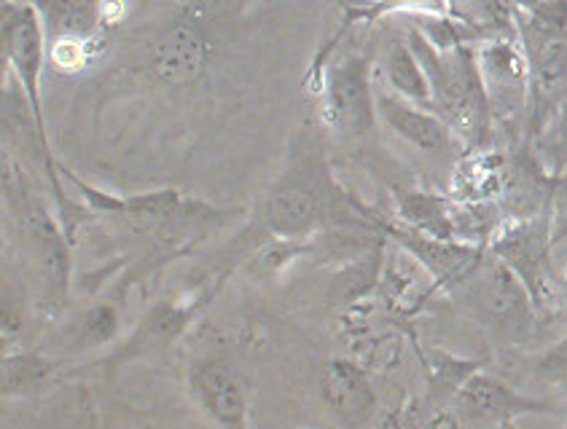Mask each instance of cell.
I'll list each match as a JSON object with an SVG mask.
<instances>
[{"label": "cell", "mask_w": 567, "mask_h": 429, "mask_svg": "<svg viewBox=\"0 0 567 429\" xmlns=\"http://www.w3.org/2000/svg\"><path fill=\"white\" fill-rule=\"evenodd\" d=\"M210 41L194 17H178L162 30L151 46V73L167 86H186L205 73Z\"/></svg>", "instance_id": "obj_12"}, {"label": "cell", "mask_w": 567, "mask_h": 429, "mask_svg": "<svg viewBox=\"0 0 567 429\" xmlns=\"http://www.w3.org/2000/svg\"><path fill=\"white\" fill-rule=\"evenodd\" d=\"M3 191L24 250L30 258H35L38 271L43 274V285L56 301H62L68 276H71V252H68V233L62 231V220L54 218L47 201L33 193L28 178L17 167V161L11 164L9 154H3Z\"/></svg>", "instance_id": "obj_5"}, {"label": "cell", "mask_w": 567, "mask_h": 429, "mask_svg": "<svg viewBox=\"0 0 567 429\" xmlns=\"http://www.w3.org/2000/svg\"><path fill=\"white\" fill-rule=\"evenodd\" d=\"M476 56L493 113L497 107L516 111L525 105V100L530 97V67L522 46H516L512 38H493L484 41Z\"/></svg>", "instance_id": "obj_15"}, {"label": "cell", "mask_w": 567, "mask_h": 429, "mask_svg": "<svg viewBox=\"0 0 567 429\" xmlns=\"http://www.w3.org/2000/svg\"><path fill=\"white\" fill-rule=\"evenodd\" d=\"M188 395L205 419L218 427H248V393L243 378L226 359H197L186 376Z\"/></svg>", "instance_id": "obj_11"}, {"label": "cell", "mask_w": 567, "mask_h": 429, "mask_svg": "<svg viewBox=\"0 0 567 429\" xmlns=\"http://www.w3.org/2000/svg\"><path fill=\"white\" fill-rule=\"evenodd\" d=\"M384 239L395 242L401 252H406L409 258L420 263L427 271V276L433 280L436 290H455L474 274L478 261L484 258L487 248L484 244H471L463 239H441L433 233H422L417 229H409L403 223H390V220L374 218Z\"/></svg>", "instance_id": "obj_8"}, {"label": "cell", "mask_w": 567, "mask_h": 429, "mask_svg": "<svg viewBox=\"0 0 567 429\" xmlns=\"http://www.w3.org/2000/svg\"><path fill=\"white\" fill-rule=\"evenodd\" d=\"M377 113L380 124L388 126L395 137L409 143L412 148L431 156H446L457 148L460 137L452 126L439 116L433 107L417 105L412 100H403L395 92H377Z\"/></svg>", "instance_id": "obj_13"}, {"label": "cell", "mask_w": 567, "mask_h": 429, "mask_svg": "<svg viewBox=\"0 0 567 429\" xmlns=\"http://www.w3.org/2000/svg\"><path fill=\"white\" fill-rule=\"evenodd\" d=\"M406 38L425 65L427 79H431L433 111L452 126L460 143L478 148L487 140L493 105H489L476 52L468 43H460L450 52H439L414 28L409 30Z\"/></svg>", "instance_id": "obj_3"}, {"label": "cell", "mask_w": 567, "mask_h": 429, "mask_svg": "<svg viewBox=\"0 0 567 429\" xmlns=\"http://www.w3.org/2000/svg\"><path fill=\"white\" fill-rule=\"evenodd\" d=\"M395 197V214L399 223L417 229L422 233H433L441 239L455 237V207L444 197L431 191H412V188H399Z\"/></svg>", "instance_id": "obj_18"}, {"label": "cell", "mask_w": 567, "mask_h": 429, "mask_svg": "<svg viewBox=\"0 0 567 429\" xmlns=\"http://www.w3.org/2000/svg\"><path fill=\"white\" fill-rule=\"evenodd\" d=\"M530 370L535 378H540V381L557 389L567 408V333L557 341V344H551L549 349H544L540 355L533 357Z\"/></svg>", "instance_id": "obj_21"}, {"label": "cell", "mask_w": 567, "mask_h": 429, "mask_svg": "<svg viewBox=\"0 0 567 429\" xmlns=\"http://www.w3.org/2000/svg\"><path fill=\"white\" fill-rule=\"evenodd\" d=\"M363 218H369V210L339 191L320 143L301 135L291 161L264 201V229L280 242H299L315 237V231H323L326 226L333 229Z\"/></svg>", "instance_id": "obj_1"}, {"label": "cell", "mask_w": 567, "mask_h": 429, "mask_svg": "<svg viewBox=\"0 0 567 429\" xmlns=\"http://www.w3.org/2000/svg\"><path fill=\"white\" fill-rule=\"evenodd\" d=\"M484 359H460L446 355V352H433L425 359L427 370V384H431V393L436 397L439 408L450 411L452 397L457 395V389L468 381L476 370H482Z\"/></svg>", "instance_id": "obj_20"}, {"label": "cell", "mask_w": 567, "mask_h": 429, "mask_svg": "<svg viewBox=\"0 0 567 429\" xmlns=\"http://www.w3.org/2000/svg\"><path fill=\"white\" fill-rule=\"evenodd\" d=\"M450 414L455 416V425L465 427H506L516 419L530 414H554L549 402L533 400L508 387L503 378L476 370L457 395L452 397Z\"/></svg>", "instance_id": "obj_9"}, {"label": "cell", "mask_w": 567, "mask_h": 429, "mask_svg": "<svg viewBox=\"0 0 567 429\" xmlns=\"http://www.w3.org/2000/svg\"><path fill=\"white\" fill-rule=\"evenodd\" d=\"M380 71L390 92L401 94L403 100H412L417 105L433 107L431 79H427L425 65L420 62L409 38H393L384 46L380 56Z\"/></svg>", "instance_id": "obj_16"}, {"label": "cell", "mask_w": 567, "mask_h": 429, "mask_svg": "<svg viewBox=\"0 0 567 429\" xmlns=\"http://www.w3.org/2000/svg\"><path fill=\"white\" fill-rule=\"evenodd\" d=\"M197 312V304L194 301H186V304H159L143 317L137 331L132 333L124 349L118 352V359H132L148 355V352L162 349V346L173 344L181 333L186 331L188 320Z\"/></svg>", "instance_id": "obj_17"}, {"label": "cell", "mask_w": 567, "mask_h": 429, "mask_svg": "<svg viewBox=\"0 0 567 429\" xmlns=\"http://www.w3.org/2000/svg\"><path fill=\"white\" fill-rule=\"evenodd\" d=\"M320 395H323L329 411L350 427L369 425L380 408L374 384H371L367 368L358 365L355 359H329L320 368Z\"/></svg>", "instance_id": "obj_14"}, {"label": "cell", "mask_w": 567, "mask_h": 429, "mask_svg": "<svg viewBox=\"0 0 567 429\" xmlns=\"http://www.w3.org/2000/svg\"><path fill=\"white\" fill-rule=\"evenodd\" d=\"M487 248L495 252L501 261H506L519 280L530 290L535 306L549 301L551 290V266H549V223L544 218L516 220V223L495 229Z\"/></svg>", "instance_id": "obj_10"}, {"label": "cell", "mask_w": 567, "mask_h": 429, "mask_svg": "<svg viewBox=\"0 0 567 429\" xmlns=\"http://www.w3.org/2000/svg\"><path fill=\"white\" fill-rule=\"evenodd\" d=\"M320 100H323V122L337 135L350 140L374 135L380 113H377L369 56L363 52L333 56L320 71Z\"/></svg>", "instance_id": "obj_7"}, {"label": "cell", "mask_w": 567, "mask_h": 429, "mask_svg": "<svg viewBox=\"0 0 567 429\" xmlns=\"http://www.w3.org/2000/svg\"><path fill=\"white\" fill-rule=\"evenodd\" d=\"M68 180L73 182L75 191L81 193V199L92 207V210L113 214V218H124L135 229L154 233L159 239H175L186 237V231L199 229L205 223H220L226 220V210H216L213 205L205 201L184 197L175 188H159V191L148 193H132V197H116V193L103 191V188H94L86 180L75 178L73 172L62 169Z\"/></svg>", "instance_id": "obj_4"}, {"label": "cell", "mask_w": 567, "mask_h": 429, "mask_svg": "<svg viewBox=\"0 0 567 429\" xmlns=\"http://www.w3.org/2000/svg\"><path fill=\"white\" fill-rule=\"evenodd\" d=\"M455 293H463L471 312L501 336L522 338L530 333L533 314L538 308L530 290L519 280V274L489 248L478 261L474 274Z\"/></svg>", "instance_id": "obj_6"}, {"label": "cell", "mask_w": 567, "mask_h": 429, "mask_svg": "<svg viewBox=\"0 0 567 429\" xmlns=\"http://www.w3.org/2000/svg\"><path fill=\"white\" fill-rule=\"evenodd\" d=\"M118 327H122V320H118L116 306L97 304L81 314L79 336L84 346H103L118 336Z\"/></svg>", "instance_id": "obj_22"}, {"label": "cell", "mask_w": 567, "mask_h": 429, "mask_svg": "<svg viewBox=\"0 0 567 429\" xmlns=\"http://www.w3.org/2000/svg\"><path fill=\"white\" fill-rule=\"evenodd\" d=\"M56 378H60V363L38 352H14V355H3L0 393L3 397H28L54 387Z\"/></svg>", "instance_id": "obj_19"}, {"label": "cell", "mask_w": 567, "mask_h": 429, "mask_svg": "<svg viewBox=\"0 0 567 429\" xmlns=\"http://www.w3.org/2000/svg\"><path fill=\"white\" fill-rule=\"evenodd\" d=\"M388 11H412V14H446V0H377L367 11H358V17H380Z\"/></svg>", "instance_id": "obj_23"}, {"label": "cell", "mask_w": 567, "mask_h": 429, "mask_svg": "<svg viewBox=\"0 0 567 429\" xmlns=\"http://www.w3.org/2000/svg\"><path fill=\"white\" fill-rule=\"evenodd\" d=\"M0 52H3L6 71L14 75L17 86L22 90L24 105L30 111V118H33L38 148H41L43 164H47V178L52 182L54 197L60 199L56 218L65 226L71 201L62 193L60 164L54 161L52 145H49L47 135V122H43L41 79L49 60L47 19H43V11L35 3H30V0H3V9H0Z\"/></svg>", "instance_id": "obj_2"}]
</instances>
